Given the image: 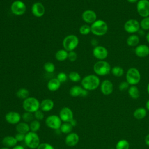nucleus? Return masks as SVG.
Wrapping results in <instances>:
<instances>
[{
    "instance_id": "f257e3e1",
    "label": "nucleus",
    "mask_w": 149,
    "mask_h": 149,
    "mask_svg": "<svg viewBox=\"0 0 149 149\" xmlns=\"http://www.w3.org/2000/svg\"><path fill=\"white\" fill-rule=\"evenodd\" d=\"M81 87L87 91L96 90L100 85V79L96 74H88L84 76L81 81Z\"/></svg>"
},
{
    "instance_id": "f03ea898",
    "label": "nucleus",
    "mask_w": 149,
    "mask_h": 149,
    "mask_svg": "<svg viewBox=\"0 0 149 149\" xmlns=\"http://www.w3.org/2000/svg\"><path fill=\"white\" fill-rule=\"evenodd\" d=\"M91 32L97 36L105 35L108 30V26L107 22L101 19H97L90 26Z\"/></svg>"
},
{
    "instance_id": "7ed1b4c3",
    "label": "nucleus",
    "mask_w": 149,
    "mask_h": 149,
    "mask_svg": "<svg viewBox=\"0 0 149 149\" xmlns=\"http://www.w3.org/2000/svg\"><path fill=\"white\" fill-rule=\"evenodd\" d=\"M111 65L106 61H98L95 63L93 66V70L96 75L103 76H106L111 73Z\"/></svg>"
},
{
    "instance_id": "20e7f679",
    "label": "nucleus",
    "mask_w": 149,
    "mask_h": 149,
    "mask_svg": "<svg viewBox=\"0 0 149 149\" xmlns=\"http://www.w3.org/2000/svg\"><path fill=\"white\" fill-rule=\"evenodd\" d=\"M22 107L25 112H29L33 113L37 110L40 109V102L36 98L29 97L23 100Z\"/></svg>"
},
{
    "instance_id": "39448f33",
    "label": "nucleus",
    "mask_w": 149,
    "mask_h": 149,
    "mask_svg": "<svg viewBox=\"0 0 149 149\" xmlns=\"http://www.w3.org/2000/svg\"><path fill=\"white\" fill-rule=\"evenodd\" d=\"M141 80V74L138 69L134 67L130 68L126 73V81L130 86H136Z\"/></svg>"
},
{
    "instance_id": "423d86ee",
    "label": "nucleus",
    "mask_w": 149,
    "mask_h": 149,
    "mask_svg": "<svg viewBox=\"0 0 149 149\" xmlns=\"http://www.w3.org/2000/svg\"><path fill=\"white\" fill-rule=\"evenodd\" d=\"M24 142L28 148L37 149L40 144V139L36 132L30 131L26 134Z\"/></svg>"
},
{
    "instance_id": "0eeeda50",
    "label": "nucleus",
    "mask_w": 149,
    "mask_h": 149,
    "mask_svg": "<svg viewBox=\"0 0 149 149\" xmlns=\"http://www.w3.org/2000/svg\"><path fill=\"white\" fill-rule=\"evenodd\" d=\"M79 44V38L74 34H70L64 38L62 41V45L68 52L74 51Z\"/></svg>"
},
{
    "instance_id": "6e6552de",
    "label": "nucleus",
    "mask_w": 149,
    "mask_h": 149,
    "mask_svg": "<svg viewBox=\"0 0 149 149\" xmlns=\"http://www.w3.org/2000/svg\"><path fill=\"white\" fill-rule=\"evenodd\" d=\"M45 123L48 127L56 130L60 129L62 122L58 115H50L46 118Z\"/></svg>"
},
{
    "instance_id": "1a4fd4ad",
    "label": "nucleus",
    "mask_w": 149,
    "mask_h": 149,
    "mask_svg": "<svg viewBox=\"0 0 149 149\" xmlns=\"http://www.w3.org/2000/svg\"><path fill=\"white\" fill-rule=\"evenodd\" d=\"M124 30L129 34H135L140 30V22L134 19H130L126 21L123 25Z\"/></svg>"
},
{
    "instance_id": "9d476101",
    "label": "nucleus",
    "mask_w": 149,
    "mask_h": 149,
    "mask_svg": "<svg viewBox=\"0 0 149 149\" xmlns=\"http://www.w3.org/2000/svg\"><path fill=\"white\" fill-rule=\"evenodd\" d=\"M136 10L141 17L149 16V0H139L136 3Z\"/></svg>"
},
{
    "instance_id": "9b49d317",
    "label": "nucleus",
    "mask_w": 149,
    "mask_h": 149,
    "mask_svg": "<svg viewBox=\"0 0 149 149\" xmlns=\"http://www.w3.org/2000/svg\"><path fill=\"white\" fill-rule=\"evenodd\" d=\"M10 10L12 13L15 15H22L26 12V6L23 1L20 0H16L11 4Z\"/></svg>"
},
{
    "instance_id": "f8f14e48",
    "label": "nucleus",
    "mask_w": 149,
    "mask_h": 149,
    "mask_svg": "<svg viewBox=\"0 0 149 149\" xmlns=\"http://www.w3.org/2000/svg\"><path fill=\"white\" fill-rule=\"evenodd\" d=\"M93 55L98 61L105 60L108 56V51L105 47L97 45L94 48L93 50Z\"/></svg>"
},
{
    "instance_id": "ddd939ff",
    "label": "nucleus",
    "mask_w": 149,
    "mask_h": 149,
    "mask_svg": "<svg viewBox=\"0 0 149 149\" xmlns=\"http://www.w3.org/2000/svg\"><path fill=\"white\" fill-rule=\"evenodd\" d=\"M5 119L9 124L17 125L22 119L20 114L16 111H9L5 115Z\"/></svg>"
},
{
    "instance_id": "4468645a",
    "label": "nucleus",
    "mask_w": 149,
    "mask_h": 149,
    "mask_svg": "<svg viewBox=\"0 0 149 149\" xmlns=\"http://www.w3.org/2000/svg\"><path fill=\"white\" fill-rule=\"evenodd\" d=\"M59 116L63 122H69L73 119V112L72 110L67 107H63L59 111Z\"/></svg>"
},
{
    "instance_id": "2eb2a0df",
    "label": "nucleus",
    "mask_w": 149,
    "mask_h": 149,
    "mask_svg": "<svg viewBox=\"0 0 149 149\" xmlns=\"http://www.w3.org/2000/svg\"><path fill=\"white\" fill-rule=\"evenodd\" d=\"M100 90L102 94L105 95L111 94L113 91V84L112 82L108 79L104 80L100 83Z\"/></svg>"
},
{
    "instance_id": "dca6fc26",
    "label": "nucleus",
    "mask_w": 149,
    "mask_h": 149,
    "mask_svg": "<svg viewBox=\"0 0 149 149\" xmlns=\"http://www.w3.org/2000/svg\"><path fill=\"white\" fill-rule=\"evenodd\" d=\"M88 94V91L79 86H73L69 90V94L73 97H85L87 96Z\"/></svg>"
},
{
    "instance_id": "f3484780",
    "label": "nucleus",
    "mask_w": 149,
    "mask_h": 149,
    "mask_svg": "<svg viewBox=\"0 0 149 149\" xmlns=\"http://www.w3.org/2000/svg\"><path fill=\"white\" fill-rule=\"evenodd\" d=\"M97 14L96 13L90 9L86 10H84L82 14H81V18L83 20L84 22H86L87 24H92L95 21H96L97 19Z\"/></svg>"
},
{
    "instance_id": "a211bd4d",
    "label": "nucleus",
    "mask_w": 149,
    "mask_h": 149,
    "mask_svg": "<svg viewBox=\"0 0 149 149\" xmlns=\"http://www.w3.org/2000/svg\"><path fill=\"white\" fill-rule=\"evenodd\" d=\"M135 55L139 58H145L149 55V47L146 44H139L134 49Z\"/></svg>"
},
{
    "instance_id": "6ab92c4d",
    "label": "nucleus",
    "mask_w": 149,
    "mask_h": 149,
    "mask_svg": "<svg viewBox=\"0 0 149 149\" xmlns=\"http://www.w3.org/2000/svg\"><path fill=\"white\" fill-rule=\"evenodd\" d=\"M45 9L44 5L39 2H35L31 7V12L33 15L37 17H42L45 13Z\"/></svg>"
},
{
    "instance_id": "aec40b11",
    "label": "nucleus",
    "mask_w": 149,
    "mask_h": 149,
    "mask_svg": "<svg viewBox=\"0 0 149 149\" xmlns=\"http://www.w3.org/2000/svg\"><path fill=\"white\" fill-rule=\"evenodd\" d=\"M79 141V136L75 132H71L67 134L65 139V143L69 147H74Z\"/></svg>"
},
{
    "instance_id": "412c9836",
    "label": "nucleus",
    "mask_w": 149,
    "mask_h": 149,
    "mask_svg": "<svg viewBox=\"0 0 149 149\" xmlns=\"http://www.w3.org/2000/svg\"><path fill=\"white\" fill-rule=\"evenodd\" d=\"M54 107V101L49 98H46L40 102V109L43 112H49Z\"/></svg>"
},
{
    "instance_id": "4be33fe9",
    "label": "nucleus",
    "mask_w": 149,
    "mask_h": 149,
    "mask_svg": "<svg viewBox=\"0 0 149 149\" xmlns=\"http://www.w3.org/2000/svg\"><path fill=\"white\" fill-rule=\"evenodd\" d=\"M17 141L15 139V136H6L4 137L2 140V143L3 147L8 148H13L16 145H17Z\"/></svg>"
},
{
    "instance_id": "5701e85b",
    "label": "nucleus",
    "mask_w": 149,
    "mask_h": 149,
    "mask_svg": "<svg viewBox=\"0 0 149 149\" xmlns=\"http://www.w3.org/2000/svg\"><path fill=\"white\" fill-rule=\"evenodd\" d=\"M16 130L17 133L26 134L30 131L29 125L25 122H20L16 125Z\"/></svg>"
},
{
    "instance_id": "b1692460",
    "label": "nucleus",
    "mask_w": 149,
    "mask_h": 149,
    "mask_svg": "<svg viewBox=\"0 0 149 149\" xmlns=\"http://www.w3.org/2000/svg\"><path fill=\"white\" fill-rule=\"evenodd\" d=\"M140 37L138 35L135 34L129 35L126 39V44L128 46L131 47H136L139 44Z\"/></svg>"
},
{
    "instance_id": "393cba45",
    "label": "nucleus",
    "mask_w": 149,
    "mask_h": 149,
    "mask_svg": "<svg viewBox=\"0 0 149 149\" xmlns=\"http://www.w3.org/2000/svg\"><path fill=\"white\" fill-rule=\"evenodd\" d=\"M61 84V83L56 78H53L48 82L47 88L51 91H55L60 88Z\"/></svg>"
},
{
    "instance_id": "a878e982",
    "label": "nucleus",
    "mask_w": 149,
    "mask_h": 149,
    "mask_svg": "<svg viewBox=\"0 0 149 149\" xmlns=\"http://www.w3.org/2000/svg\"><path fill=\"white\" fill-rule=\"evenodd\" d=\"M129 95L132 98L136 100L140 97V91L136 86H130L127 90Z\"/></svg>"
},
{
    "instance_id": "bb28decb",
    "label": "nucleus",
    "mask_w": 149,
    "mask_h": 149,
    "mask_svg": "<svg viewBox=\"0 0 149 149\" xmlns=\"http://www.w3.org/2000/svg\"><path fill=\"white\" fill-rule=\"evenodd\" d=\"M147 111L143 107H139L133 112V116L137 119H142L146 116Z\"/></svg>"
},
{
    "instance_id": "cd10ccee",
    "label": "nucleus",
    "mask_w": 149,
    "mask_h": 149,
    "mask_svg": "<svg viewBox=\"0 0 149 149\" xmlns=\"http://www.w3.org/2000/svg\"><path fill=\"white\" fill-rule=\"evenodd\" d=\"M68 52L65 49H59L55 53V58L58 61H64L68 58Z\"/></svg>"
},
{
    "instance_id": "c85d7f7f",
    "label": "nucleus",
    "mask_w": 149,
    "mask_h": 149,
    "mask_svg": "<svg viewBox=\"0 0 149 149\" xmlns=\"http://www.w3.org/2000/svg\"><path fill=\"white\" fill-rule=\"evenodd\" d=\"M16 95L19 99L24 100L29 97V91L27 88H21L17 91Z\"/></svg>"
},
{
    "instance_id": "c756f323",
    "label": "nucleus",
    "mask_w": 149,
    "mask_h": 149,
    "mask_svg": "<svg viewBox=\"0 0 149 149\" xmlns=\"http://www.w3.org/2000/svg\"><path fill=\"white\" fill-rule=\"evenodd\" d=\"M73 127L70 125L69 122H63L59 129L62 133L68 134L72 132Z\"/></svg>"
},
{
    "instance_id": "7c9ffc66",
    "label": "nucleus",
    "mask_w": 149,
    "mask_h": 149,
    "mask_svg": "<svg viewBox=\"0 0 149 149\" xmlns=\"http://www.w3.org/2000/svg\"><path fill=\"white\" fill-rule=\"evenodd\" d=\"M111 73L115 77H121L123 75L124 70L122 68V67H121L120 66H114L112 68Z\"/></svg>"
},
{
    "instance_id": "2f4dec72",
    "label": "nucleus",
    "mask_w": 149,
    "mask_h": 149,
    "mask_svg": "<svg viewBox=\"0 0 149 149\" xmlns=\"http://www.w3.org/2000/svg\"><path fill=\"white\" fill-rule=\"evenodd\" d=\"M130 144L125 139H122L118 141L116 144L115 149H129Z\"/></svg>"
},
{
    "instance_id": "473e14b6",
    "label": "nucleus",
    "mask_w": 149,
    "mask_h": 149,
    "mask_svg": "<svg viewBox=\"0 0 149 149\" xmlns=\"http://www.w3.org/2000/svg\"><path fill=\"white\" fill-rule=\"evenodd\" d=\"M29 126H30V131L37 133V132L38 130H39V129H40L41 123H40L39 120H37L36 119H34L33 120H32L30 123Z\"/></svg>"
},
{
    "instance_id": "72a5a7b5",
    "label": "nucleus",
    "mask_w": 149,
    "mask_h": 149,
    "mask_svg": "<svg viewBox=\"0 0 149 149\" xmlns=\"http://www.w3.org/2000/svg\"><path fill=\"white\" fill-rule=\"evenodd\" d=\"M34 114L29 112H24L22 115V120H23V122H25L26 123H30L32 120H34Z\"/></svg>"
},
{
    "instance_id": "f704fd0d",
    "label": "nucleus",
    "mask_w": 149,
    "mask_h": 149,
    "mask_svg": "<svg viewBox=\"0 0 149 149\" xmlns=\"http://www.w3.org/2000/svg\"><path fill=\"white\" fill-rule=\"evenodd\" d=\"M68 77L73 82H78L81 80V76L80 74L75 71H73L69 73Z\"/></svg>"
},
{
    "instance_id": "c9c22d12",
    "label": "nucleus",
    "mask_w": 149,
    "mask_h": 149,
    "mask_svg": "<svg viewBox=\"0 0 149 149\" xmlns=\"http://www.w3.org/2000/svg\"><path fill=\"white\" fill-rule=\"evenodd\" d=\"M140 28L144 30H149V16L143 17L140 22Z\"/></svg>"
},
{
    "instance_id": "e433bc0d",
    "label": "nucleus",
    "mask_w": 149,
    "mask_h": 149,
    "mask_svg": "<svg viewBox=\"0 0 149 149\" xmlns=\"http://www.w3.org/2000/svg\"><path fill=\"white\" fill-rule=\"evenodd\" d=\"M79 32L82 35H87L91 32V27L88 24H85L82 25L79 29Z\"/></svg>"
},
{
    "instance_id": "4c0bfd02",
    "label": "nucleus",
    "mask_w": 149,
    "mask_h": 149,
    "mask_svg": "<svg viewBox=\"0 0 149 149\" xmlns=\"http://www.w3.org/2000/svg\"><path fill=\"white\" fill-rule=\"evenodd\" d=\"M55 65L51 62H47L44 65V69L48 73H52L55 70Z\"/></svg>"
},
{
    "instance_id": "58836bf2",
    "label": "nucleus",
    "mask_w": 149,
    "mask_h": 149,
    "mask_svg": "<svg viewBox=\"0 0 149 149\" xmlns=\"http://www.w3.org/2000/svg\"><path fill=\"white\" fill-rule=\"evenodd\" d=\"M34 114V117L35 118V119L37 120H41L44 118V112L42 111H41V109H38L37 111H36L34 113H33Z\"/></svg>"
},
{
    "instance_id": "ea45409f",
    "label": "nucleus",
    "mask_w": 149,
    "mask_h": 149,
    "mask_svg": "<svg viewBox=\"0 0 149 149\" xmlns=\"http://www.w3.org/2000/svg\"><path fill=\"white\" fill-rule=\"evenodd\" d=\"M129 87H130V84L126 81H122L121 83H119V86H118V88L120 91H124L126 90H128Z\"/></svg>"
},
{
    "instance_id": "a19ab883",
    "label": "nucleus",
    "mask_w": 149,
    "mask_h": 149,
    "mask_svg": "<svg viewBox=\"0 0 149 149\" xmlns=\"http://www.w3.org/2000/svg\"><path fill=\"white\" fill-rule=\"evenodd\" d=\"M37 149H55L54 146L48 143H40Z\"/></svg>"
},
{
    "instance_id": "79ce46f5",
    "label": "nucleus",
    "mask_w": 149,
    "mask_h": 149,
    "mask_svg": "<svg viewBox=\"0 0 149 149\" xmlns=\"http://www.w3.org/2000/svg\"><path fill=\"white\" fill-rule=\"evenodd\" d=\"M56 79L61 82V83H64L67 80L68 76L66 73L63 72H60L56 76Z\"/></svg>"
},
{
    "instance_id": "37998d69",
    "label": "nucleus",
    "mask_w": 149,
    "mask_h": 149,
    "mask_svg": "<svg viewBox=\"0 0 149 149\" xmlns=\"http://www.w3.org/2000/svg\"><path fill=\"white\" fill-rule=\"evenodd\" d=\"M77 58V55L76 52H74V51H69L68 52V59L71 61V62H74L75 61H76Z\"/></svg>"
},
{
    "instance_id": "c03bdc74",
    "label": "nucleus",
    "mask_w": 149,
    "mask_h": 149,
    "mask_svg": "<svg viewBox=\"0 0 149 149\" xmlns=\"http://www.w3.org/2000/svg\"><path fill=\"white\" fill-rule=\"evenodd\" d=\"M25 135L26 134L19 133H17L15 134V137L16 139V140L17 141V142H22V141H23L24 140Z\"/></svg>"
},
{
    "instance_id": "a18cd8bd",
    "label": "nucleus",
    "mask_w": 149,
    "mask_h": 149,
    "mask_svg": "<svg viewBox=\"0 0 149 149\" xmlns=\"http://www.w3.org/2000/svg\"><path fill=\"white\" fill-rule=\"evenodd\" d=\"M69 123H70V125L73 126V127H74V126H76V125H77V121H76V120L75 119H72L70 122H69Z\"/></svg>"
},
{
    "instance_id": "49530a36",
    "label": "nucleus",
    "mask_w": 149,
    "mask_h": 149,
    "mask_svg": "<svg viewBox=\"0 0 149 149\" xmlns=\"http://www.w3.org/2000/svg\"><path fill=\"white\" fill-rule=\"evenodd\" d=\"M144 141H145V143L147 146H149V133L146 136L145 139H144Z\"/></svg>"
},
{
    "instance_id": "de8ad7c7",
    "label": "nucleus",
    "mask_w": 149,
    "mask_h": 149,
    "mask_svg": "<svg viewBox=\"0 0 149 149\" xmlns=\"http://www.w3.org/2000/svg\"><path fill=\"white\" fill-rule=\"evenodd\" d=\"M91 44L93 45H94V47H96V46H97V45H98V41H97L96 39H92V40L91 41Z\"/></svg>"
},
{
    "instance_id": "09e8293b",
    "label": "nucleus",
    "mask_w": 149,
    "mask_h": 149,
    "mask_svg": "<svg viewBox=\"0 0 149 149\" xmlns=\"http://www.w3.org/2000/svg\"><path fill=\"white\" fill-rule=\"evenodd\" d=\"M12 149H25V148L22 145H16V146L13 147Z\"/></svg>"
},
{
    "instance_id": "8fccbe9b",
    "label": "nucleus",
    "mask_w": 149,
    "mask_h": 149,
    "mask_svg": "<svg viewBox=\"0 0 149 149\" xmlns=\"http://www.w3.org/2000/svg\"><path fill=\"white\" fill-rule=\"evenodd\" d=\"M130 3H136L138 2L139 0H126Z\"/></svg>"
},
{
    "instance_id": "3c124183",
    "label": "nucleus",
    "mask_w": 149,
    "mask_h": 149,
    "mask_svg": "<svg viewBox=\"0 0 149 149\" xmlns=\"http://www.w3.org/2000/svg\"><path fill=\"white\" fill-rule=\"evenodd\" d=\"M146 109L149 111V99L147 101L146 103Z\"/></svg>"
},
{
    "instance_id": "603ef678",
    "label": "nucleus",
    "mask_w": 149,
    "mask_h": 149,
    "mask_svg": "<svg viewBox=\"0 0 149 149\" xmlns=\"http://www.w3.org/2000/svg\"><path fill=\"white\" fill-rule=\"evenodd\" d=\"M146 39L147 42L149 44V31L147 33V34L146 36Z\"/></svg>"
},
{
    "instance_id": "864d4df0",
    "label": "nucleus",
    "mask_w": 149,
    "mask_h": 149,
    "mask_svg": "<svg viewBox=\"0 0 149 149\" xmlns=\"http://www.w3.org/2000/svg\"><path fill=\"white\" fill-rule=\"evenodd\" d=\"M147 93H148V94L149 95V83H148V84L147 86Z\"/></svg>"
},
{
    "instance_id": "5fc2aeb1",
    "label": "nucleus",
    "mask_w": 149,
    "mask_h": 149,
    "mask_svg": "<svg viewBox=\"0 0 149 149\" xmlns=\"http://www.w3.org/2000/svg\"><path fill=\"white\" fill-rule=\"evenodd\" d=\"M0 149H10L9 148H8V147H3L2 148H1Z\"/></svg>"
},
{
    "instance_id": "6e6d98bb",
    "label": "nucleus",
    "mask_w": 149,
    "mask_h": 149,
    "mask_svg": "<svg viewBox=\"0 0 149 149\" xmlns=\"http://www.w3.org/2000/svg\"><path fill=\"white\" fill-rule=\"evenodd\" d=\"M0 105H1V102H0Z\"/></svg>"
}]
</instances>
